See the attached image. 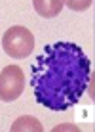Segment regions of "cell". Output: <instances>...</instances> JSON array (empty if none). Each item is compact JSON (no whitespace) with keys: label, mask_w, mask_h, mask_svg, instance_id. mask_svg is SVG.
<instances>
[{"label":"cell","mask_w":95,"mask_h":132,"mask_svg":"<svg viewBox=\"0 0 95 132\" xmlns=\"http://www.w3.org/2000/svg\"><path fill=\"white\" fill-rule=\"evenodd\" d=\"M25 88V75L23 69L17 65H8L0 71V100L13 102L21 96Z\"/></svg>","instance_id":"obj_3"},{"label":"cell","mask_w":95,"mask_h":132,"mask_svg":"<svg viewBox=\"0 0 95 132\" xmlns=\"http://www.w3.org/2000/svg\"><path fill=\"white\" fill-rule=\"evenodd\" d=\"M91 61L74 42L46 44L30 69V90L38 105L49 111L74 107L88 90Z\"/></svg>","instance_id":"obj_1"},{"label":"cell","mask_w":95,"mask_h":132,"mask_svg":"<svg viewBox=\"0 0 95 132\" xmlns=\"http://www.w3.org/2000/svg\"><path fill=\"white\" fill-rule=\"evenodd\" d=\"M65 4L74 12H84L93 4V0H65Z\"/></svg>","instance_id":"obj_5"},{"label":"cell","mask_w":95,"mask_h":132,"mask_svg":"<svg viewBox=\"0 0 95 132\" xmlns=\"http://www.w3.org/2000/svg\"><path fill=\"white\" fill-rule=\"evenodd\" d=\"M2 48L13 60H25L34 48V36L27 27L15 25L2 35Z\"/></svg>","instance_id":"obj_2"},{"label":"cell","mask_w":95,"mask_h":132,"mask_svg":"<svg viewBox=\"0 0 95 132\" xmlns=\"http://www.w3.org/2000/svg\"><path fill=\"white\" fill-rule=\"evenodd\" d=\"M33 6L38 15L46 17V19H51V17H57L65 6V0H33Z\"/></svg>","instance_id":"obj_4"}]
</instances>
